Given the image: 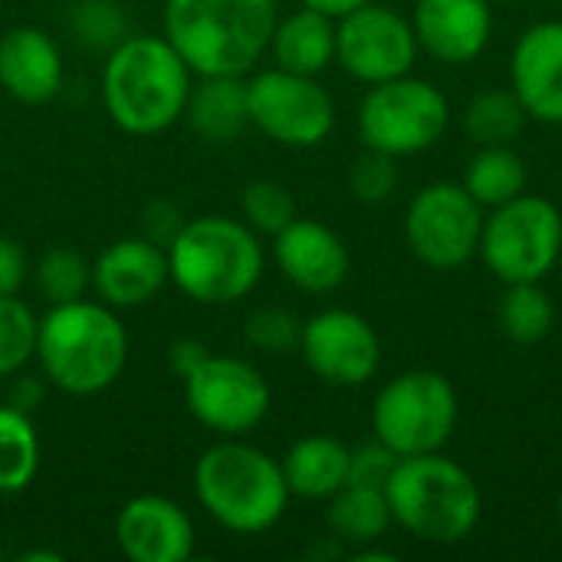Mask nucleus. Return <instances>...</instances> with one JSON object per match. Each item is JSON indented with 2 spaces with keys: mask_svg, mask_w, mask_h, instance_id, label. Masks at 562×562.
<instances>
[{
  "mask_svg": "<svg viewBox=\"0 0 562 562\" xmlns=\"http://www.w3.org/2000/svg\"><path fill=\"white\" fill-rule=\"evenodd\" d=\"M0 86L23 105L49 102L63 86V56L40 26H13L0 40Z\"/></svg>",
  "mask_w": 562,
  "mask_h": 562,
  "instance_id": "obj_20",
  "label": "nucleus"
},
{
  "mask_svg": "<svg viewBox=\"0 0 562 562\" xmlns=\"http://www.w3.org/2000/svg\"><path fill=\"white\" fill-rule=\"evenodd\" d=\"M398 454L382 445L379 438L369 441V445H359L349 458V484H359V487H375V491H385V484L392 481L395 468H398Z\"/></svg>",
  "mask_w": 562,
  "mask_h": 562,
  "instance_id": "obj_34",
  "label": "nucleus"
},
{
  "mask_svg": "<svg viewBox=\"0 0 562 562\" xmlns=\"http://www.w3.org/2000/svg\"><path fill=\"white\" fill-rule=\"evenodd\" d=\"M270 49L280 69L303 72V76H319L333 59H336V26L333 16L300 7L296 13L277 20Z\"/></svg>",
  "mask_w": 562,
  "mask_h": 562,
  "instance_id": "obj_23",
  "label": "nucleus"
},
{
  "mask_svg": "<svg viewBox=\"0 0 562 562\" xmlns=\"http://www.w3.org/2000/svg\"><path fill=\"white\" fill-rule=\"evenodd\" d=\"M300 352L316 379L339 389L366 385L382 362L379 333L352 310H323L303 323Z\"/></svg>",
  "mask_w": 562,
  "mask_h": 562,
  "instance_id": "obj_14",
  "label": "nucleus"
},
{
  "mask_svg": "<svg viewBox=\"0 0 562 562\" xmlns=\"http://www.w3.org/2000/svg\"><path fill=\"white\" fill-rule=\"evenodd\" d=\"M385 497L398 527L438 547L468 540L484 510L474 477L441 451L402 458L385 484Z\"/></svg>",
  "mask_w": 562,
  "mask_h": 562,
  "instance_id": "obj_5",
  "label": "nucleus"
},
{
  "mask_svg": "<svg viewBox=\"0 0 562 562\" xmlns=\"http://www.w3.org/2000/svg\"><path fill=\"white\" fill-rule=\"evenodd\" d=\"M349 188L366 204H379V201L392 198L398 188V158L366 148L349 168Z\"/></svg>",
  "mask_w": 562,
  "mask_h": 562,
  "instance_id": "obj_33",
  "label": "nucleus"
},
{
  "mask_svg": "<svg viewBox=\"0 0 562 562\" xmlns=\"http://www.w3.org/2000/svg\"><path fill=\"white\" fill-rule=\"evenodd\" d=\"M240 207H244L247 224L257 234H273V237L296 217L293 194L283 184H277V181H254V184H247L244 198H240Z\"/></svg>",
  "mask_w": 562,
  "mask_h": 562,
  "instance_id": "obj_31",
  "label": "nucleus"
},
{
  "mask_svg": "<svg viewBox=\"0 0 562 562\" xmlns=\"http://www.w3.org/2000/svg\"><path fill=\"white\" fill-rule=\"evenodd\" d=\"M484 231V207L471 198L464 184L435 181L422 188L405 214V237L412 254L435 270L464 267Z\"/></svg>",
  "mask_w": 562,
  "mask_h": 562,
  "instance_id": "obj_10",
  "label": "nucleus"
},
{
  "mask_svg": "<svg viewBox=\"0 0 562 562\" xmlns=\"http://www.w3.org/2000/svg\"><path fill=\"white\" fill-rule=\"evenodd\" d=\"M207 356H211V352H207L198 339H178V342L171 346V369L184 379V375H191Z\"/></svg>",
  "mask_w": 562,
  "mask_h": 562,
  "instance_id": "obj_36",
  "label": "nucleus"
},
{
  "mask_svg": "<svg viewBox=\"0 0 562 562\" xmlns=\"http://www.w3.org/2000/svg\"><path fill=\"white\" fill-rule=\"evenodd\" d=\"M168 280V250L148 237H122L92 263V286L105 306H145Z\"/></svg>",
  "mask_w": 562,
  "mask_h": 562,
  "instance_id": "obj_19",
  "label": "nucleus"
},
{
  "mask_svg": "<svg viewBox=\"0 0 562 562\" xmlns=\"http://www.w3.org/2000/svg\"><path fill=\"white\" fill-rule=\"evenodd\" d=\"M412 26L418 46L445 66L474 63L494 30L491 0H415Z\"/></svg>",
  "mask_w": 562,
  "mask_h": 562,
  "instance_id": "obj_15",
  "label": "nucleus"
},
{
  "mask_svg": "<svg viewBox=\"0 0 562 562\" xmlns=\"http://www.w3.org/2000/svg\"><path fill=\"white\" fill-rule=\"evenodd\" d=\"M277 20V0H165V40L198 76L250 72Z\"/></svg>",
  "mask_w": 562,
  "mask_h": 562,
  "instance_id": "obj_1",
  "label": "nucleus"
},
{
  "mask_svg": "<svg viewBox=\"0 0 562 562\" xmlns=\"http://www.w3.org/2000/svg\"><path fill=\"white\" fill-rule=\"evenodd\" d=\"M92 283V267L69 247H49L36 263V286L49 306L82 300L86 286Z\"/></svg>",
  "mask_w": 562,
  "mask_h": 562,
  "instance_id": "obj_29",
  "label": "nucleus"
},
{
  "mask_svg": "<svg viewBox=\"0 0 562 562\" xmlns=\"http://www.w3.org/2000/svg\"><path fill=\"white\" fill-rule=\"evenodd\" d=\"M464 188L481 207H501L524 194L527 188V165L510 145H484L468 165Z\"/></svg>",
  "mask_w": 562,
  "mask_h": 562,
  "instance_id": "obj_25",
  "label": "nucleus"
},
{
  "mask_svg": "<svg viewBox=\"0 0 562 562\" xmlns=\"http://www.w3.org/2000/svg\"><path fill=\"white\" fill-rule=\"evenodd\" d=\"M184 115L204 142H234L250 125L244 76H201V82L191 86Z\"/></svg>",
  "mask_w": 562,
  "mask_h": 562,
  "instance_id": "obj_22",
  "label": "nucleus"
},
{
  "mask_svg": "<svg viewBox=\"0 0 562 562\" xmlns=\"http://www.w3.org/2000/svg\"><path fill=\"white\" fill-rule=\"evenodd\" d=\"M244 333H247V342L260 352H273V356H283V352H293L300 349V339H303V319L283 306H260L247 316L244 323Z\"/></svg>",
  "mask_w": 562,
  "mask_h": 562,
  "instance_id": "obj_32",
  "label": "nucleus"
},
{
  "mask_svg": "<svg viewBox=\"0 0 562 562\" xmlns=\"http://www.w3.org/2000/svg\"><path fill=\"white\" fill-rule=\"evenodd\" d=\"M329 530L339 543L349 547H372L375 540H382V533L392 524V507L385 491L375 487H359V484H346L342 491H336L329 497Z\"/></svg>",
  "mask_w": 562,
  "mask_h": 562,
  "instance_id": "obj_24",
  "label": "nucleus"
},
{
  "mask_svg": "<svg viewBox=\"0 0 562 562\" xmlns=\"http://www.w3.org/2000/svg\"><path fill=\"white\" fill-rule=\"evenodd\" d=\"M40 398H43V382L36 375H16V385L10 392V405L30 415L40 405Z\"/></svg>",
  "mask_w": 562,
  "mask_h": 562,
  "instance_id": "obj_37",
  "label": "nucleus"
},
{
  "mask_svg": "<svg viewBox=\"0 0 562 562\" xmlns=\"http://www.w3.org/2000/svg\"><path fill=\"white\" fill-rule=\"evenodd\" d=\"M280 273L303 293H333L349 277V250L319 221L293 217L273 240Z\"/></svg>",
  "mask_w": 562,
  "mask_h": 562,
  "instance_id": "obj_18",
  "label": "nucleus"
},
{
  "mask_svg": "<svg viewBox=\"0 0 562 562\" xmlns=\"http://www.w3.org/2000/svg\"><path fill=\"white\" fill-rule=\"evenodd\" d=\"M560 520H562V491H560Z\"/></svg>",
  "mask_w": 562,
  "mask_h": 562,
  "instance_id": "obj_41",
  "label": "nucleus"
},
{
  "mask_svg": "<svg viewBox=\"0 0 562 562\" xmlns=\"http://www.w3.org/2000/svg\"><path fill=\"white\" fill-rule=\"evenodd\" d=\"M36 359L56 389L95 395L122 375L128 333L105 303H56L36 326Z\"/></svg>",
  "mask_w": 562,
  "mask_h": 562,
  "instance_id": "obj_2",
  "label": "nucleus"
},
{
  "mask_svg": "<svg viewBox=\"0 0 562 562\" xmlns=\"http://www.w3.org/2000/svg\"><path fill=\"white\" fill-rule=\"evenodd\" d=\"M40 468V441L26 412L0 405V494L30 487Z\"/></svg>",
  "mask_w": 562,
  "mask_h": 562,
  "instance_id": "obj_28",
  "label": "nucleus"
},
{
  "mask_svg": "<svg viewBox=\"0 0 562 562\" xmlns=\"http://www.w3.org/2000/svg\"><path fill=\"white\" fill-rule=\"evenodd\" d=\"M194 491L201 507L231 533L270 530L290 501L280 461L240 441H221L198 458Z\"/></svg>",
  "mask_w": 562,
  "mask_h": 562,
  "instance_id": "obj_6",
  "label": "nucleus"
},
{
  "mask_svg": "<svg viewBox=\"0 0 562 562\" xmlns=\"http://www.w3.org/2000/svg\"><path fill=\"white\" fill-rule=\"evenodd\" d=\"M115 540L132 562H184L194 553V524L175 501L145 494L119 510Z\"/></svg>",
  "mask_w": 562,
  "mask_h": 562,
  "instance_id": "obj_17",
  "label": "nucleus"
},
{
  "mask_svg": "<svg viewBox=\"0 0 562 562\" xmlns=\"http://www.w3.org/2000/svg\"><path fill=\"white\" fill-rule=\"evenodd\" d=\"M527 119L530 115L514 89H481L464 109V128L477 148L510 145L524 132Z\"/></svg>",
  "mask_w": 562,
  "mask_h": 562,
  "instance_id": "obj_26",
  "label": "nucleus"
},
{
  "mask_svg": "<svg viewBox=\"0 0 562 562\" xmlns=\"http://www.w3.org/2000/svg\"><path fill=\"white\" fill-rule=\"evenodd\" d=\"M184 402L204 428L237 438L267 418L270 385L244 359L207 356L191 375H184Z\"/></svg>",
  "mask_w": 562,
  "mask_h": 562,
  "instance_id": "obj_13",
  "label": "nucleus"
},
{
  "mask_svg": "<svg viewBox=\"0 0 562 562\" xmlns=\"http://www.w3.org/2000/svg\"><path fill=\"white\" fill-rule=\"evenodd\" d=\"M36 326L40 319L16 293L0 296V379L16 375L36 356Z\"/></svg>",
  "mask_w": 562,
  "mask_h": 562,
  "instance_id": "obj_30",
  "label": "nucleus"
},
{
  "mask_svg": "<svg viewBox=\"0 0 562 562\" xmlns=\"http://www.w3.org/2000/svg\"><path fill=\"white\" fill-rule=\"evenodd\" d=\"M300 3L319 10V13L333 16V20H339V16H346L349 10H356V7H362V3H369V0H300Z\"/></svg>",
  "mask_w": 562,
  "mask_h": 562,
  "instance_id": "obj_38",
  "label": "nucleus"
},
{
  "mask_svg": "<svg viewBox=\"0 0 562 562\" xmlns=\"http://www.w3.org/2000/svg\"><path fill=\"white\" fill-rule=\"evenodd\" d=\"M168 270L175 286L204 306L244 300L263 273L257 231L234 217H198L181 224L168 244Z\"/></svg>",
  "mask_w": 562,
  "mask_h": 562,
  "instance_id": "obj_4",
  "label": "nucleus"
},
{
  "mask_svg": "<svg viewBox=\"0 0 562 562\" xmlns=\"http://www.w3.org/2000/svg\"><path fill=\"white\" fill-rule=\"evenodd\" d=\"M418 49L422 46L412 20L385 3L369 0L339 16L336 59L352 79L366 86L408 76L418 59Z\"/></svg>",
  "mask_w": 562,
  "mask_h": 562,
  "instance_id": "obj_12",
  "label": "nucleus"
},
{
  "mask_svg": "<svg viewBox=\"0 0 562 562\" xmlns=\"http://www.w3.org/2000/svg\"><path fill=\"white\" fill-rule=\"evenodd\" d=\"M458 428V392L435 369L395 375L372 405V431L398 458L441 451Z\"/></svg>",
  "mask_w": 562,
  "mask_h": 562,
  "instance_id": "obj_7",
  "label": "nucleus"
},
{
  "mask_svg": "<svg viewBox=\"0 0 562 562\" xmlns=\"http://www.w3.org/2000/svg\"><path fill=\"white\" fill-rule=\"evenodd\" d=\"M352 560L356 562H395V553H385V550H369V547H356L352 550Z\"/></svg>",
  "mask_w": 562,
  "mask_h": 562,
  "instance_id": "obj_39",
  "label": "nucleus"
},
{
  "mask_svg": "<svg viewBox=\"0 0 562 562\" xmlns=\"http://www.w3.org/2000/svg\"><path fill=\"white\" fill-rule=\"evenodd\" d=\"M349 458H352V448H346L339 438L310 435V438H300L283 454L280 468L293 497L329 501L336 491L349 484Z\"/></svg>",
  "mask_w": 562,
  "mask_h": 562,
  "instance_id": "obj_21",
  "label": "nucleus"
},
{
  "mask_svg": "<svg viewBox=\"0 0 562 562\" xmlns=\"http://www.w3.org/2000/svg\"><path fill=\"white\" fill-rule=\"evenodd\" d=\"M0 560H3V547H0Z\"/></svg>",
  "mask_w": 562,
  "mask_h": 562,
  "instance_id": "obj_42",
  "label": "nucleus"
},
{
  "mask_svg": "<svg viewBox=\"0 0 562 562\" xmlns=\"http://www.w3.org/2000/svg\"><path fill=\"white\" fill-rule=\"evenodd\" d=\"M510 89L530 119L562 125V20H543L520 33L510 53Z\"/></svg>",
  "mask_w": 562,
  "mask_h": 562,
  "instance_id": "obj_16",
  "label": "nucleus"
},
{
  "mask_svg": "<svg viewBox=\"0 0 562 562\" xmlns=\"http://www.w3.org/2000/svg\"><path fill=\"white\" fill-rule=\"evenodd\" d=\"M191 69L168 40L128 36L102 69V102L128 135H155L184 115Z\"/></svg>",
  "mask_w": 562,
  "mask_h": 562,
  "instance_id": "obj_3",
  "label": "nucleus"
},
{
  "mask_svg": "<svg viewBox=\"0 0 562 562\" xmlns=\"http://www.w3.org/2000/svg\"><path fill=\"white\" fill-rule=\"evenodd\" d=\"M36 560L59 562L63 557H59V553H53V550H43V553H23V557H20V562H36Z\"/></svg>",
  "mask_w": 562,
  "mask_h": 562,
  "instance_id": "obj_40",
  "label": "nucleus"
},
{
  "mask_svg": "<svg viewBox=\"0 0 562 562\" xmlns=\"http://www.w3.org/2000/svg\"><path fill=\"white\" fill-rule=\"evenodd\" d=\"M250 125L290 148H313L329 138L336 105L316 76L290 69H263L247 82Z\"/></svg>",
  "mask_w": 562,
  "mask_h": 562,
  "instance_id": "obj_11",
  "label": "nucleus"
},
{
  "mask_svg": "<svg viewBox=\"0 0 562 562\" xmlns=\"http://www.w3.org/2000/svg\"><path fill=\"white\" fill-rule=\"evenodd\" d=\"M26 280V257L16 240L0 237V296H10Z\"/></svg>",
  "mask_w": 562,
  "mask_h": 562,
  "instance_id": "obj_35",
  "label": "nucleus"
},
{
  "mask_svg": "<svg viewBox=\"0 0 562 562\" xmlns=\"http://www.w3.org/2000/svg\"><path fill=\"white\" fill-rule=\"evenodd\" d=\"M451 122L445 92L418 76L375 82L359 105V135L366 148L405 158L435 148Z\"/></svg>",
  "mask_w": 562,
  "mask_h": 562,
  "instance_id": "obj_9",
  "label": "nucleus"
},
{
  "mask_svg": "<svg viewBox=\"0 0 562 562\" xmlns=\"http://www.w3.org/2000/svg\"><path fill=\"white\" fill-rule=\"evenodd\" d=\"M477 254L504 286L540 283L562 254L560 207L540 194H517L484 217Z\"/></svg>",
  "mask_w": 562,
  "mask_h": 562,
  "instance_id": "obj_8",
  "label": "nucleus"
},
{
  "mask_svg": "<svg viewBox=\"0 0 562 562\" xmlns=\"http://www.w3.org/2000/svg\"><path fill=\"white\" fill-rule=\"evenodd\" d=\"M553 300L540 283H507L497 303V323L517 346H537L553 329Z\"/></svg>",
  "mask_w": 562,
  "mask_h": 562,
  "instance_id": "obj_27",
  "label": "nucleus"
}]
</instances>
